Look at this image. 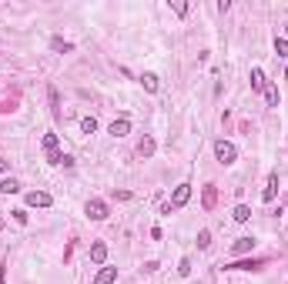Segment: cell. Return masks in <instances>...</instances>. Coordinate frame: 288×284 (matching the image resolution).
I'll list each match as a JSON object with an SVG mask.
<instances>
[{
    "instance_id": "9c48e42d",
    "label": "cell",
    "mask_w": 288,
    "mask_h": 284,
    "mask_svg": "<svg viewBox=\"0 0 288 284\" xmlns=\"http://www.w3.org/2000/svg\"><path fill=\"white\" fill-rule=\"evenodd\" d=\"M201 204H205V211H214V204H218V188H214V184H205V190H201Z\"/></svg>"
},
{
    "instance_id": "8fae6325",
    "label": "cell",
    "mask_w": 288,
    "mask_h": 284,
    "mask_svg": "<svg viewBox=\"0 0 288 284\" xmlns=\"http://www.w3.org/2000/svg\"><path fill=\"white\" fill-rule=\"evenodd\" d=\"M91 261H94V264H104V261H107V244H104V241H94V244H91Z\"/></svg>"
},
{
    "instance_id": "4dcf8cb0",
    "label": "cell",
    "mask_w": 288,
    "mask_h": 284,
    "mask_svg": "<svg viewBox=\"0 0 288 284\" xmlns=\"http://www.w3.org/2000/svg\"><path fill=\"white\" fill-rule=\"evenodd\" d=\"M285 77H288V71H285Z\"/></svg>"
},
{
    "instance_id": "83f0119b",
    "label": "cell",
    "mask_w": 288,
    "mask_h": 284,
    "mask_svg": "<svg viewBox=\"0 0 288 284\" xmlns=\"http://www.w3.org/2000/svg\"><path fill=\"white\" fill-rule=\"evenodd\" d=\"M7 264H0V284H7V271H3Z\"/></svg>"
},
{
    "instance_id": "ba28073f",
    "label": "cell",
    "mask_w": 288,
    "mask_h": 284,
    "mask_svg": "<svg viewBox=\"0 0 288 284\" xmlns=\"http://www.w3.org/2000/svg\"><path fill=\"white\" fill-rule=\"evenodd\" d=\"M255 251V237H238L235 244H231V254L235 258H241V254H251Z\"/></svg>"
},
{
    "instance_id": "ac0fdd59",
    "label": "cell",
    "mask_w": 288,
    "mask_h": 284,
    "mask_svg": "<svg viewBox=\"0 0 288 284\" xmlns=\"http://www.w3.org/2000/svg\"><path fill=\"white\" fill-rule=\"evenodd\" d=\"M44 151L57 154V134H44Z\"/></svg>"
},
{
    "instance_id": "8992f818",
    "label": "cell",
    "mask_w": 288,
    "mask_h": 284,
    "mask_svg": "<svg viewBox=\"0 0 288 284\" xmlns=\"http://www.w3.org/2000/svg\"><path fill=\"white\" fill-rule=\"evenodd\" d=\"M275 194H278V170H271V174H268V184H265V190H262V201L271 204V201H275Z\"/></svg>"
},
{
    "instance_id": "44dd1931",
    "label": "cell",
    "mask_w": 288,
    "mask_h": 284,
    "mask_svg": "<svg viewBox=\"0 0 288 284\" xmlns=\"http://www.w3.org/2000/svg\"><path fill=\"white\" fill-rule=\"evenodd\" d=\"M80 131H84V134H94L97 131V120L91 117V114H87V117H80Z\"/></svg>"
},
{
    "instance_id": "d6986e66",
    "label": "cell",
    "mask_w": 288,
    "mask_h": 284,
    "mask_svg": "<svg viewBox=\"0 0 288 284\" xmlns=\"http://www.w3.org/2000/svg\"><path fill=\"white\" fill-rule=\"evenodd\" d=\"M265 100H268V107H278V87H275V84L265 87Z\"/></svg>"
},
{
    "instance_id": "cb8c5ba5",
    "label": "cell",
    "mask_w": 288,
    "mask_h": 284,
    "mask_svg": "<svg viewBox=\"0 0 288 284\" xmlns=\"http://www.w3.org/2000/svg\"><path fill=\"white\" fill-rule=\"evenodd\" d=\"M171 10L178 17H184V14H188V3H184V0H171Z\"/></svg>"
},
{
    "instance_id": "3957f363",
    "label": "cell",
    "mask_w": 288,
    "mask_h": 284,
    "mask_svg": "<svg viewBox=\"0 0 288 284\" xmlns=\"http://www.w3.org/2000/svg\"><path fill=\"white\" fill-rule=\"evenodd\" d=\"M188 201H191V184L184 181V184H178V188L171 190V201H168V204H171V211H178V208H184Z\"/></svg>"
},
{
    "instance_id": "6da1fadb",
    "label": "cell",
    "mask_w": 288,
    "mask_h": 284,
    "mask_svg": "<svg viewBox=\"0 0 288 284\" xmlns=\"http://www.w3.org/2000/svg\"><path fill=\"white\" fill-rule=\"evenodd\" d=\"M214 157L228 167V164H235L238 161V147L231 144V141H214Z\"/></svg>"
},
{
    "instance_id": "484cf974",
    "label": "cell",
    "mask_w": 288,
    "mask_h": 284,
    "mask_svg": "<svg viewBox=\"0 0 288 284\" xmlns=\"http://www.w3.org/2000/svg\"><path fill=\"white\" fill-rule=\"evenodd\" d=\"M14 221H17V224H27V211L17 208V211H14Z\"/></svg>"
},
{
    "instance_id": "7402d4cb",
    "label": "cell",
    "mask_w": 288,
    "mask_h": 284,
    "mask_svg": "<svg viewBox=\"0 0 288 284\" xmlns=\"http://www.w3.org/2000/svg\"><path fill=\"white\" fill-rule=\"evenodd\" d=\"M275 54H278V57H288V40L285 37H275Z\"/></svg>"
},
{
    "instance_id": "4fadbf2b",
    "label": "cell",
    "mask_w": 288,
    "mask_h": 284,
    "mask_svg": "<svg viewBox=\"0 0 288 284\" xmlns=\"http://www.w3.org/2000/svg\"><path fill=\"white\" fill-rule=\"evenodd\" d=\"M114 281H117V267H101L94 278V284H114Z\"/></svg>"
},
{
    "instance_id": "f1b7e54d",
    "label": "cell",
    "mask_w": 288,
    "mask_h": 284,
    "mask_svg": "<svg viewBox=\"0 0 288 284\" xmlns=\"http://www.w3.org/2000/svg\"><path fill=\"white\" fill-rule=\"evenodd\" d=\"M285 40H288V24H285Z\"/></svg>"
},
{
    "instance_id": "5b68a950",
    "label": "cell",
    "mask_w": 288,
    "mask_h": 284,
    "mask_svg": "<svg viewBox=\"0 0 288 284\" xmlns=\"http://www.w3.org/2000/svg\"><path fill=\"white\" fill-rule=\"evenodd\" d=\"M54 201H51V194H44V190H30L27 194V208H51Z\"/></svg>"
},
{
    "instance_id": "7c38bea8",
    "label": "cell",
    "mask_w": 288,
    "mask_h": 284,
    "mask_svg": "<svg viewBox=\"0 0 288 284\" xmlns=\"http://www.w3.org/2000/svg\"><path fill=\"white\" fill-rule=\"evenodd\" d=\"M265 87H268L265 71H262V67H255V71H251V91H262V94H265Z\"/></svg>"
},
{
    "instance_id": "ffe728a7",
    "label": "cell",
    "mask_w": 288,
    "mask_h": 284,
    "mask_svg": "<svg viewBox=\"0 0 288 284\" xmlns=\"http://www.w3.org/2000/svg\"><path fill=\"white\" fill-rule=\"evenodd\" d=\"M47 97H51V111H54V117H60V97H57V87H51V91H47Z\"/></svg>"
},
{
    "instance_id": "277c9868",
    "label": "cell",
    "mask_w": 288,
    "mask_h": 284,
    "mask_svg": "<svg viewBox=\"0 0 288 284\" xmlns=\"http://www.w3.org/2000/svg\"><path fill=\"white\" fill-rule=\"evenodd\" d=\"M107 134H111V137H128V134H131V120H128V117H117V120H111Z\"/></svg>"
},
{
    "instance_id": "4316f807",
    "label": "cell",
    "mask_w": 288,
    "mask_h": 284,
    "mask_svg": "<svg viewBox=\"0 0 288 284\" xmlns=\"http://www.w3.org/2000/svg\"><path fill=\"white\" fill-rule=\"evenodd\" d=\"M0 174H7V157L0 154Z\"/></svg>"
},
{
    "instance_id": "30bf717a",
    "label": "cell",
    "mask_w": 288,
    "mask_h": 284,
    "mask_svg": "<svg viewBox=\"0 0 288 284\" xmlns=\"http://www.w3.org/2000/svg\"><path fill=\"white\" fill-rule=\"evenodd\" d=\"M154 151H157L154 137H151V134H144V137H141V144H137V154H141V157H154Z\"/></svg>"
},
{
    "instance_id": "d4e9b609",
    "label": "cell",
    "mask_w": 288,
    "mask_h": 284,
    "mask_svg": "<svg viewBox=\"0 0 288 284\" xmlns=\"http://www.w3.org/2000/svg\"><path fill=\"white\" fill-rule=\"evenodd\" d=\"M178 274H181V278H188V274H191V261H188V258H181V264H178Z\"/></svg>"
},
{
    "instance_id": "5bb4252c",
    "label": "cell",
    "mask_w": 288,
    "mask_h": 284,
    "mask_svg": "<svg viewBox=\"0 0 288 284\" xmlns=\"http://www.w3.org/2000/svg\"><path fill=\"white\" fill-rule=\"evenodd\" d=\"M51 50H54V54H71V50H74V44H71V40H64V37H51Z\"/></svg>"
},
{
    "instance_id": "7a4b0ae2",
    "label": "cell",
    "mask_w": 288,
    "mask_h": 284,
    "mask_svg": "<svg viewBox=\"0 0 288 284\" xmlns=\"http://www.w3.org/2000/svg\"><path fill=\"white\" fill-rule=\"evenodd\" d=\"M84 214H87L91 221H104L111 211H107V201H101V197H91V201L84 204Z\"/></svg>"
},
{
    "instance_id": "2e32d148",
    "label": "cell",
    "mask_w": 288,
    "mask_h": 284,
    "mask_svg": "<svg viewBox=\"0 0 288 284\" xmlns=\"http://www.w3.org/2000/svg\"><path fill=\"white\" fill-rule=\"evenodd\" d=\"M141 87L148 94H157V74H141Z\"/></svg>"
},
{
    "instance_id": "e0dca14e",
    "label": "cell",
    "mask_w": 288,
    "mask_h": 284,
    "mask_svg": "<svg viewBox=\"0 0 288 284\" xmlns=\"http://www.w3.org/2000/svg\"><path fill=\"white\" fill-rule=\"evenodd\" d=\"M231 217H235L238 224H245V221H248V217H251V208H248V204H238V208L231 211Z\"/></svg>"
},
{
    "instance_id": "9a60e30c",
    "label": "cell",
    "mask_w": 288,
    "mask_h": 284,
    "mask_svg": "<svg viewBox=\"0 0 288 284\" xmlns=\"http://www.w3.org/2000/svg\"><path fill=\"white\" fill-rule=\"evenodd\" d=\"M0 194H20V181H14V177H3V181H0Z\"/></svg>"
},
{
    "instance_id": "603a6c76",
    "label": "cell",
    "mask_w": 288,
    "mask_h": 284,
    "mask_svg": "<svg viewBox=\"0 0 288 284\" xmlns=\"http://www.w3.org/2000/svg\"><path fill=\"white\" fill-rule=\"evenodd\" d=\"M198 247H211V231H198Z\"/></svg>"
},
{
    "instance_id": "52a82bcc",
    "label": "cell",
    "mask_w": 288,
    "mask_h": 284,
    "mask_svg": "<svg viewBox=\"0 0 288 284\" xmlns=\"http://www.w3.org/2000/svg\"><path fill=\"white\" fill-rule=\"evenodd\" d=\"M265 261H258V258H251V261H231L225 271H262Z\"/></svg>"
},
{
    "instance_id": "f546056e",
    "label": "cell",
    "mask_w": 288,
    "mask_h": 284,
    "mask_svg": "<svg viewBox=\"0 0 288 284\" xmlns=\"http://www.w3.org/2000/svg\"><path fill=\"white\" fill-rule=\"evenodd\" d=\"M0 231H3V224H0Z\"/></svg>"
}]
</instances>
